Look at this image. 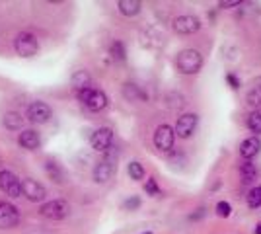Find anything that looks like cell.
Wrapping results in <instances>:
<instances>
[{
  "mask_svg": "<svg viewBox=\"0 0 261 234\" xmlns=\"http://www.w3.org/2000/svg\"><path fill=\"white\" fill-rule=\"evenodd\" d=\"M18 143H20V147L26 149V150H37L39 145H41V137H39L37 131H33V129H26V131L20 133Z\"/></svg>",
  "mask_w": 261,
  "mask_h": 234,
  "instance_id": "9a60e30c",
  "label": "cell"
},
{
  "mask_svg": "<svg viewBox=\"0 0 261 234\" xmlns=\"http://www.w3.org/2000/svg\"><path fill=\"white\" fill-rule=\"evenodd\" d=\"M143 234H152V232H150V230H147V232H143Z\"/></svg>",
  "mask_w": 261,
  "mask_h": 234,
  "instance_id": "1f68e13d",
  "label": "cell"
},
{
  "mask_svg": "<svg viewBox=\"0 0 261 234\" xmlns=\"http://www.w3.org/2000/svg\"><path fill=\"white\" fill-rule=\"evenodd\" d=\"M18 224H20V211L8 201H0V228H14Z\"/></svg>",
  "mask_w": 261,
  "mask_h": 234,
  "instance_id": "7c38bea8",
  "label": "cell"
},
{
  "mask_svg": "<svg viewBox=\"0 0 261 234\" xmlns=\"http://www.w3.org/2000/svg\"><path fill=\"white\" fill-rule=\"evenodd\" d=\"M259 150H261V139L255 137V135L247 137V139L242 141V145H240V156H242L244 160L255 158V156L259 154Z\"/></svg>",
  "mask_w": 261,
  "mask_h": 234,
  "instance_id": "5bb4252c",
  "label": "cell"
},
{
  "mask_svg": "<svg viewBox=\"0 0 261 234\" xmlns=\"http://www.w3.org/2000/svg\"><path fill=\"white\" fill-rule=\"evenodd\" d=\"M226 80L230 82V86H232V88H238V86H240V82L236 80V76H234V74H228V76H226Z\"/></svg>",
  "mask_w": 261,
  "mask_h": 234,
  "instance_id": "4dcf8cb0",
  "label": "cell"
},
{
  "mask_svg": "<svg viewBox=\"0 0 261 234\" xmlns=\"http://www.w3.org/2000/svg\"><path fill=\"white\" fill-rule=\"evenodd\" d=\"M230 213H232L230 203H226V201H218L216 203V215L218 217H230Z\"/></svg>",
  "mask_w": 261,
  "mask_h": 234,
  "instance_id": "83f0119b",
  "label": "cell"
},
{
  "mask_svg": "<svg viewBox=\"0 0 261 234\" xmlns=\"http://www.w3.org/2000/svg\"><path fill=\"white\" fill-rule=\"evenodd\" d=\"M14 49L20 57H33L39 51V43L37 37L32 32H20L14 39Z\"/></svg>",
  "mask_w": 261,
  "mask_h": 234,
  "instance_id": "277c9868",
  "label": "cell"
},
{
  "mask_svg": "<svg viewBox=\"0 0 261 234\" xmlns=\"http://www.w3.org/2000/svg\"><path fill=\"white\" fill-rule=\"evenodd\" d=\"M45 172H47V176H49L55 184H65V182H66L65 170H63L57 162H53V160H47V162H45Z\"/></svg>",
  "mask_w": 261,
  "mask_h": 234,
  "instance_id": "ac0fdd59",
  "label": "cell"
},
{
  "mask_svg": "<svg viewBox=\"0 0 261 234\" xmlns=\"http://www.w3.org/2000/svg\"><path fill=\"white\" fill-rule=\"evenodd\" d=\"M201 30V20L193 14H183V16H178L174 20V32L176 33H181V35H191L195 32Z\"/></svg>",
  "mask_w": 261,
  "mask_h": 234,
  "instance_id": "30bf717a",
  "label": "cell"
},
{
  "mask_svg": "<svg viewBox=\"0 0 261 234\" xmlns=\"http://www.w3.org/2000/svg\"><path fill=\"white\" fill-rule=\"evenodd\" d=\"M117 8H119V12H121L123 16L130 18V16H137V14L141 12L143 4L139 2V0H119V2H117Z\"/></svg>",
  "mask_w": 261,
  "mask_h": 234,
  "instance_id": "e0dca14e",
  "label": "cell"
},
{
  "mask_svg": "<svg viewBox=\"0 0 261 234\" xmlns=\"http://www.w3.org/2000/svg\"><path fill=\"white\" fill-rule=\"evenodd\" d=\"M22 195H26V199L32 201V203H41L47 197V189L37 180L28 178V180L22 182Z\"/></svg>",
  "mask_w": 261,
  "mask_h": 234,
  "instance_id": "8fae6325",
  "label": "cell"
},
{
  "mask_svg": "<svg viewBox=\"0 0 261 234\" xmlns=\"http://www.w3.org/2000/svg\"><path fill=\"white\" fill-rule=\"evenodd\" d=\"M90 145L98 152H107L113 145V131L109 127H101V129L94 131V135L90 139Z\"/></svg>",
  "mask_w": 261,
  "mask_h": 234,
  "instance_id": "4fadbf2b",
  "label": "cell"
},
{
  "mask_svg": "<svg viewBox=\"0 0 261 234\" xmlns=\"http://www.w3.org/2000/svg\"><path fill=\"white\" fill-rule=\"evenodd\" d=\"M123 96H125L129 101H139V100L145 98L143 92H141V88H139L137 84H130V82L123 86Z\"/></svg>",
  "mask_w": 261,
  "mask_h": 234,
  "instance_id": "44dd1931",
  "label": "cell"
},
{
  "mask_svg": "<svg viewBox=\"0 0 261 234\" xmlns=\"http://www.w3.org/2000/svg\"><path fill=\"white\" fill-rule=\"evenodd\" d=\"M247 129L251 133H255V137L261 133V113L257 111H251L249 117H247Z\"/></svg>",
  "mask_w": 261,
  "mask_h": 234,
  "instance_id": "cb8c5ba5",
  "label": "cell"
},
{
  "mask_svg": "<svg viewBox=\"0 0 261 234\" xmlns=\"http://www.w3.org/2000/svg\"><path fill=\"white\" fill-rule=\"evenodd\" d=\"M115 168H117L115 156H113V154H107L105 158H101V160L94 166V172H92L94 182H96V184H105V182H109V180L113 178V174H115Z\"/></svg>",
  "mask_w": 261,
  "mask_h": 234,
  "instance_id": "8992f818",
  "label": "cell"
},
{
  "mask_svg": "<svg viewBox=\"0 0 261 234\" xmlns=\"http://www.w3.org/2000/svg\"><path fill=\"white\" fill-rule=\"evenodd\" d=\"M39 215L45 218H51V220H63L70 215V205L65 199H53L39 207Z\"/></svg>",
  "mask_w": 261,
  "mask_h": 234,
  "instance_id": "3957f363",
  "label": "cell"
},
{
  "mask_svg": "<svg viewBox=\"0 0 261 234\" xmlns=\"http://www.w3.org/2000/svg\"><path fill=\"white\" fill-rule=\"evenodd\" d=\"M218 6L220 8H232V6H240V2H238V0H230V2H220Z\"/></svg>",
  "mask_w": 261,
  "mask_h": 234,
  "instance_id": "f546056e",
  "label": "cell"
},
{
  "mask_svg": "<svg viewBox=\"0 0 261 234\" xmlns=\"http://www.w3.org/2000/svg\"><path fill=\"white\" fill-rule=\"evenodd\" d=\"M0 191H4L8 197H20L22 195L20 178L8 170H0Z\"/></svg>",
  "mask_w": 261,
  "mask_h": 234,
  "instance_id": "ba28073f",
  "label": "cell"
},
{
  "mask_svg": "<svg viewBox=\"0 0 261 234\" xmlns=\"http://www.w3.org/2000/svg\"><path fill=\"white\" fill-rule=\"evenodd\" d=\"M127 172H129L130 180H135V182H141V180L145 178V168H143V164L137 162V160H133V162L127 166Z\"/></svg>",
  "mask_w": 261,
  "mask_h": 234,
  "instance_id": "603a6c76",
  "label": "cell"
},
{
  "mask_svg": "<svg viewBox=\"0 0 261 234\" xmlns=\"http://www.w3.org/2000/svg\"><path fill=\"white\" fill-rule=\"evenodd\" d=\"M139 207H141V199L137 195H133V197H129V199L123 201V209L125 211H137Z\"/></svg>",
  "mask_w": 261,
  "mask_h": 234,
  "instance_id": "4316f807",
  "label": "cell"
},
{
  "mask_svg": "<svg viewBox=\"0 0 261 234\" xmlns=\"http://www.w3.org/2000/svg\"><path fill=\"white\" fill-rule=\"evenodd\" d=\"M76 96H78V100L90 109V111H101V109H105L107 107V103H109V100H107V96H105V92H101V90H96V88H86V90H80V92H76Z\"/></svg>",
  "mask_w": 261,
  "mask_h": 234,
  "instance_id": "7a4b0ae2",
  "label": "cell"
},
{
  "mask_svg": "<svg viewBox=\"0 0 261 234\" xmlns=\"http://www.w3.org/2000/svg\"><path fill=\"white\" fill-rule=\"evenodd\" d=\"M247 205H249V209L261 207V185H255V187L249 189V193H247Z\"/></svg>",
  "mask_w": 261,
  "mask_h": 234,
  "instance_id": "d4e9b609",
  "label": "cell"
},
{
  "mask_svg": "<svg viewBox=\"0 0 261 234\" xmlns=\"http://www.w3.org/2000/svg\"><path fill=\"white\" fill-rule=\"evenodd\" d=\"M70 86L80 92V90H86V88H92V76L88 70H76L70 78Z\"/></svg>",
  "mask_w": 261,
  "mask_h": 234,
  "instance_id": "2e32d148",
  "label": "cell"
},
{
  "mask_svg": "<svg viewBox=\"0 0 261 234\" xmlns=\"http://www.w3.org/2000/svg\"><path fill=\"white\" fill-rule=\"evenodd\" d=\"M0 166H2V158H0Z\"/></svg>",
  "mask_w": 261,
  "mask_h": 234,
  "instance_id": "d6a6232c",
  "label": "cell"
},
{
  "mask_svg": "<svg viewBox=\"0 0 261 234\" xmlns=\"http://www.w3.org/2000/svg\"><path fill=\"white\" fill-rule=\"evenodd\" d=\"M245 101H247V105H249L253 111L261 113V86L251 88V90L247 92V96H245Z\"/></svg>",
  "mask_w": 261,
  "mask_h": 234,
  "instance_id": "ffe728a7",
  "label": "cell"
},
{
  "mask_svg": "<svg viewBox=\"0 0 261 234\" xmlns=\"http://www.w3.org/2000/svg\"><path fill=\"white\" fill-rule=\"evenodd\" d=\"M2 121H4V127L8 131H18L24 127V117L18 113V111H8L4 117H2Z\"/></svg>",
  "mask_w": 261,
  "mask_h": 234,
  "instance_id": "d6986e66",
  "label": "cell"
},
{
  "mask_svg": "<svg viewBox=\"0 0 261 234\" xmlns=\"http://www.w3.org/2000/svg\"><path fill=\"white\" fill-rule=\"evenodd\" d=\"M174 141H176V133L170 125L164 123L154 131V147L160 152H170L174 149Z\"/></svg>",
  "mask_w": 261,
  "mask_h": 234,
  "instance_id": "9c48e42d",
  "label": "cell"
},
{
  "mask_svg": "<svg viewBox=\"0 0 261 234\" xmlns=\"http://www.w3.org/2000/svg\"><path fill=\"white\" fill-rule=\"evenodd\" d=\"M197 125H199L197 113H183V115L178 117L176 127H174V133H176L179 139H189V137L195 135Z\"/></svg>",
  "mask_w": 261,
  "mask_h": 234,
  "instance_id": "5b68a950",
  "label": "cell"
},
{
  "mask_svg": "<svg viewBox=\"0 0 261 234\" xmlns=\"http://www.w3.org/2000/svg\"><path fill=\"white\" fill-rule=\"evenodd\" d=\"M145 191H147L148 195H158V193H160V189H158V185H156V180H154V178H150V180L147 182Z\"/></svg>",
  "mask_w": 261,
  "mask_h": 234,
  "instance_id": "f1b7e54d",
  "label": "cell"
},
{
  "mask_svg": "<svg viewBox=\"0 0 261 234\" xmlns=\"http://www.w3.org/2000/svg\"><path fill=\"white\" fill-rule=\"evenodd\" d=\"M26 115H28V119H30L32 123L43 125V123H47L51 117H53V109H51L45 101H33L32 105H28Z\"/></svg>",
  "mask_w": 261,
  "mask_h": 234,
  "instance_id": "52a82bcc",
  "label": "cell"
},
{
  "mask_svg": "<svg viewBox=\"0 0 261 234\" xmlns=\"http://www.w3.org/2000/svg\"><path fill=\"white\" fill-rule=\"evenodd\" d=\"M111 55H113V59H117V61H125V55H127L125 45H123L121 41H113V43H111Z\"/></svg>",
  "mask_w": 261,
  "mask_h": 234,
  "instance_id": "484cf974",
  "label": "cell"
},
{
  "mask_svg": "<svg viewBox=\"0 0 261 234\" xmlns=\"http://www.w3.org/2000/svg\"><path fill=\"white\" fill-rule=\"evenodd\" d=\"M176 67L181 74H197L203 67V55L197 49H183L176 57Z\"/></svg>",
  "mask_w": 261,
  "mask_h": 234,
  "instance_id": "6da1fadb",
  "label": "cell"
},
{
  "mask_svg": "<svg viewBox=\"0 0 261 234\" xmlns=\"http://www.w3.org/2000/svg\"><path fill=\"white\" fill-rule=\"evenodd\" d=\"M240 174H242V180L244 184H251L257 176V170H255V164H251L249 160H245L242 166H240Z\"/></svg>",
  "mask_w": 261,
  "mask_h": 234,
  "instance_id": "7402d4cb",
  "label": "cell"
}]
</instances>
